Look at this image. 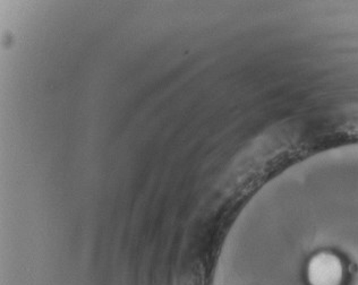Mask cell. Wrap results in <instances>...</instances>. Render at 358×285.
I'll use <instances>...</instances> for the list:
<instances>
[{"instance_id":"6da1fadb","label":"cell","mask_w":358,"mask_h":285,"mask_svg":"<svg viewBox=\"0 0 358 285\" xmlns=\"http://www.w3.org/2000/svg\"><path fill=\"white\" fill-rule=\"evenodd\" d=\"M341 277V261L331 254H321L310 263V279L313 285H336Z\"/></svg>"}]
</instances>
